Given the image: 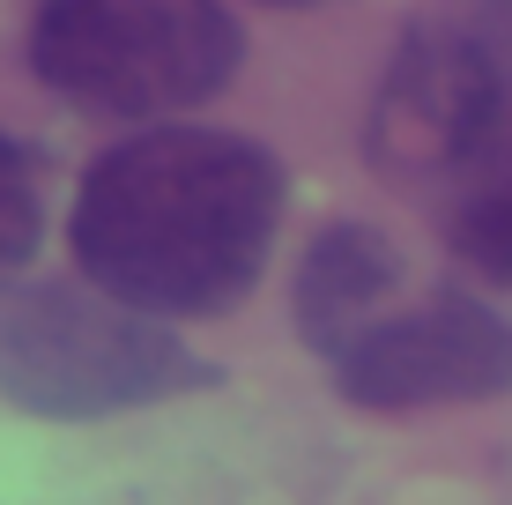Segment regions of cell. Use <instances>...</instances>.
Returning <instances> with one entry per match:
<instances>
[{"label":"cell","mask_w":512,"mask_h":505,"mask_svg":"<svg viewBox=\"0 0 512 505\" xmlns=\"http://www.w3.org/2000/svg\"><path fill=\"white\" fill-rule=\"evenodd\" d=\"M282 164L231 127H149L90 164L67 216L82 275L156 320H223L282 231Z\"/></svg>","instance_id":"6da1fadb"},{"label":"cell","mask_w":512,"mask_h":505,"mask_svg":"<svg viewBox=\"0 0 512 505\" xmlns=\"http://www.w3.org/2000/svg\"><path fill=\"white\" fill-rule=\"evenodd\" d=\"M216 364L186 350V335L112 290L30 283L0 305V394L45 424H104L216 387Z\"/></svg>","instance_id":"7a4b0ae2"},{"label":"cell","mask_w":512,"mask_h":505,"mask_svg":"<svg viewBox=\"0 0 512 505\" xmlns=\"http://www.w3.org/2000/svg\"><path fill=\"white\" fill-rule=\"evenodd\" d=\"M364 149L386 179L453 194L512 149V0H431L379 75Z\"/></svg>","instance_id":"3957f363"},{"label":"cell","mask_w":512,"mask_h":505,"mask_svg":"<svg viewBox=\"0 0 512 505\" xmlns=\"http://www.w3.org/2000/svg\"><path fill=\"white\" fill-rule=\"evenodd\" d=\"M30 67L52 97L97 119H186L245 67V30L223 0H45Z\"/></svg>","instance_id":"277c9868"},{"label":"cell","mask_w":512,"mask_h":505,"mask_svg":"<svg viewBox=\"0 0 512 505\" xmlns=\"http://www.w3.org/2000/svg\"><path fill=\"white\" fill-rule=\"evenodd\" d=\"M327 372L349 409L379 416L490 402L512 387V320L475 290H431L423 305L372 320Z\"/></svg>","instance_id":"5b68a950"},{"label":"cell","mask_w":512,"mask_h":505,"mask_svg":"<svg viewBox=\"0 0 512 505\" xmlns=\"http://www.w3.org/2000/svg\"><path fill=\"white\" fill-rule=\"evenodd\" d=\"M394 283H401L394 238L372 231V223H327V231L305 246L297 283H290V327H297V342L334 364L372 320H386Z\"/></svg>","instance_id":"8992f818"},{"label":"cell","mask_w":512,"mask_h":505,"mask_svg":"<svg viewBox=\"0 0 512 505\" xmlns=\"http://www.w3.org/2000/svg\"><path fill=\"white\" fill-rule=\"evenodd\" d=\"M446 238L483 283H512V149L446 194Z\"/></svg>","instance_id":"52a82bcc"},{"label":"cell","mask_w":512,"mask_h":505,"mask_svg":"<svg viewBox=\"0 0 512 505\" xmlns=\"http://www.w3.org/2000/svg\"><path fill=\"white\" fill-rule=\"evenodd\" d=\"M38 246H45V186H38V164H30V149L0 127V283H15V275L38 260Z\"/></svg>","instance_id":"ba28073f"},{"label":"cell","mask_w":512,"mask_h":505,"mask_svg":"<svg viewBox=\"0 0 512 505\" xmlns=\"http://www.w3.org/2000/svg\"><path fill=\"white\" fill-rule=\"evenodd\" d=\"M260 8H290L297 15V8H320V0H260Z\"/></svg>","instance_id":"9c48e42d"}]
</instances>
